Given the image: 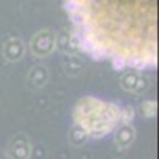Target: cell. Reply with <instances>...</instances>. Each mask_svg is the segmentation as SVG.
Here are the masks:
<instances>
[{
    "label": "cell",
    "instance_id": "obj_1",
    "mask_svg": "<svg viewBox=\"0 0 159 159\" xmlns=\"http://www.w3.org/2000/svg\"><path fill=\"white\" fill-rule=\"evenodd\" d=\"M78 46L116 69L157 64V0H64Z\"/></svg>",
    "mask_w": 159,
    "mask_h": 159
},
{
    "label": "cell",
    "instance_id": "obj_2",
    "mask_svg": "<svg viewBox=\"0 0 159 159\" xmlns=\"http://www.w3.org/2000/svg\"><path fill=\"white\" fill-rule=\"evenodd\" d=\"M119 118V110L108 103H103L96 99H84L78 103L76 119L78 124L84 127L91 135H103L113 129Z\"/></svg>",
    "mask_w": 159,
    "mask_h": 159
}]
</instances>
